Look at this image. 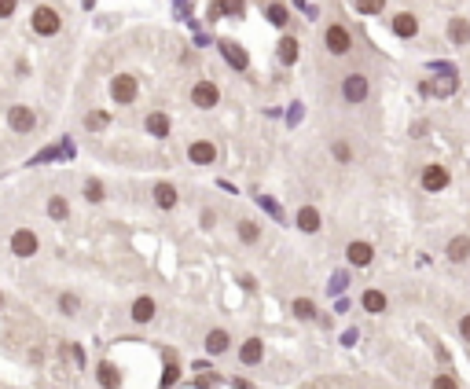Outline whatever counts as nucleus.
<instances>
[{
    "label": "nucleus",
    "mask_w": 470,
    "mask_h": 389,
    "mask_svg": "<svg viewBox=\"0 0 470 389\" xmlns=\"http://www.w3.org/2000/svg\"><path fill=\"white\" fill-rule=\"evenodd\" d=\"M367 95H371V81H367V74L353 70V74H346V77H342V100H346L349 107L367 103Z\"/></svg>",
    "instance_id": "1"
},
{
    "label": "nucleus",
    "mask_w": 470,
    "mask_h": 389,
    "mask_svg": "<svg viewBox=\"0 0 470 389\" xmlns=\"http://www.w3.org/2000/svg\"><path fill=\"white\" fill-rule=\"evenodd\" d=\"M30 29H34L37 37H56L59 29H63L59 11H56V8H48V4L34 8V15H30Z\"/></svg>",
    "instance_id": "2"
},
{
    "label": "nucleus",
    "mask_w": 470,
    "mask_h": 389,
    "mask_svg": "<svg viewBox=\"0 0 470 389\" xmlns=\"http://www.w3.org/2000/svg\"><path fill=\"white\" fill-rule=\"evenodd\" d=\"M323 48H327L331 55H349L353 52V34L342 22H331L327 29H323Z\"/></svg>",
    "instance_id": "3"
},
{
    "label": "nucleus",
    "mask_w": 470,
    "mask_h": 389,
    "mask_svg": "<svg viewBox=\"0 0 470 389\" xmlns=\"http://www.w3.org/2000/svg\"><path fill=\"white\" fill-rule=\"evenodd\" d=\"M419 92H423V95H452V92H459V74L452 70V67H441V77L423 81Z\"/></svg>",
    "instance_id": "4"
},
{
    "label": "nucleus",
    "mask_w": 470,
    "mask_h": 389,
    "mask_svg": "<svg viewBox=\"0 0 470 389\" xmlns=\"http://www.w3.org/2000/svg\"><path fill=\"white\" fill-rule=\"evenodd\" d=\"M217 48H221L224 62H228V67H235L239 74L250 67V55H247V48H242L239 41H232V37H221V41H217Z\"/></svg>",
    "instance_id": "5"
},
{
    "label": "nucleus",
    "mask_w": 470,
    "mask_h": 389,
    "mask_svg": "<svg viewBox=\"0 0 470 389\" xmlns=\"http://www.w3.org/2000/svg\"><path fill=\"white\" fill-rule=\"evenodd\" d=\"M8 125H11V133H34L37 114L26 103H15V107H8Z\"/></svg>",
    "instance_id": "6"
},
{
    "label": "nucleus",
    "mask_w": 470,
    "mask_h": 389,
    "mask_svg": "<svg viewBox=\"0 0 470 389\" xmlns=\"http://www.w3.org/2000/svg\"><path fill=\"white\" fill-rule=\"evenodd\" d=\"M390 29H393V37L412 41V37L419 34V15H415V11H397L393 19H390Z\"/></svg>",
    "instance_id": "7"
},
{
    "label": "nucleus",
    "mask_w": 470,
    "mask_h": 389,
    "mask_svg": "<svg viewBox=\"0 0 470 389\" xmlns=\"http://www.w3.org/2000/svg\"><path fill=\"white\" fill-rule=\"evenodd\" d=\"M136 92H140V85H136L133 74H118L115 81H110V95H115V103H133Z\"/></svg>",
    "instance_id": "8"
},
{
    "label": "nucleus",
    "mask_w": 470,
    "mask_h": 389,
    "mask_svg": "<svg viewBox=\"0 0 470 389\" xmlns=\"http://www.w3.org/2000/svg\"><path fill=\"white\" fill-rule=\"evenodd\" d=\"M191 103H195L199 110H209L221 103V88L214 85V81H199L195 88H191Z\"/></svg>",
    "instance_id": "9"
},
{
    "label": "nucleus",
    "mask_w": 470,
    "mask_h": 389,
    "mask_svg": "<svg viewBox=\"0 0 470 389\" xmlns=\"http://www.w3.org/2000/svg\"><path fill=\"white\" fill-rule=\"evenodd\" d=\"M448 184H452V176H448V169H445V166H437V161H433V166H426V169H423V187H426L430 194L445 191Z\"/></svg>",
    "instance_id": "10"
},
{
    "label": "nucleus",
    "mask_w": 470,
    "mask_h": 389,
    "mask_svg": "<svg viewBox=\"0 0 470 389\" xmlns=\"http://www.w3.org/2000/svg\"><path fill=\"white\" fill-rule=\"evenodd\" d=\"M346 257H349V265H353V268H367L371 261H375V246H371V242H360V239H356V242H349V246H346Z\"/></svg>",
    "instance_id": "11"
},
{
    "label": "nucleus",
    "mask_w": 470,
    "mask_h": 389,
    "mask_svg": "<svg viewBox=\"0 0 470 389\" xmlns=\"http://www.w3.org/2000/svg\"><path fill=\"white\" fill-rule=\"evenodd\" d=\"M11 253L15 257H34L37 253V235L30 232V228H19L11 235Z\"/></svg>",
    "instance_id": "12"
},
{
    "label": "nucleus",
    "mask_w": 470,
    "mask_h": 389,
    "mask_svg": "<svg viewBox=\"0 0 470 389\" xmlns=\"http://www.w3.org/2000/svg\"><path fill=\"white\" fill-rule=\"evenodd\" d=\"M188 158H191V166H214V161H217V147L209 140H195L188 147Z\"/></svg>",
    "instance_id": "13"
},
{
    "label": "nucleus",
    "mask_w": 470,
    "mask_h": 389,
    "mask_svg": "<svg viewBox=\"0 0 470 389\" xmlns=\"http://www.w3.org/2000/svg\"><path fill=\"white\" fill-rule=\"evenodd\" d=\"M445 34H448V41L456 44V48L470 44V19H463V15H452L448 26H445Z\"/></svg>",
    "instance_id": "14"
},
{
    "label": "nucleus",
    "mask_w": 470,
    "mask_h": 389,
    "mask_svg": "<svg viewBox=\"0 0 470 389\" xmlns=\"http://www.w3.org/2000/svg\"><path fill=\"white\" fill-rule=\"evenodd\" d=\"M239 19V15H247V0H217V4H209V19Z\"/></svg>",
    "instance_id": "15"
},
{
    "label": "nucleus",
    "mask_w": 470,
    "mask_h": 389,
    "mask_svg": "<svg viewBox=\"0 0 470 389\" xmlns=\"http://www.w3.org/2000/svg\"><path fill=\"white\" fill-rule=\"evenodd\" d=\"M239 360L247 364V367L261 364V360H265V342H261V338H247V342H242V349H239Z\"/></svg>",
    "instance_id": "16"
},
{
    "label": "nucleus",
    "mask_w": 470,
    "mask_h": 389,
    "mask_svg": "<svg viewBox=\"0 0 470 389\" xmlns=\"http://www.w3.org/2000/svg\"><path fill=\"white\" fill-rule=\"evenodd\" d=\"M143 128H148V136H155V140H166V136H169V128H173V121H169V114H162V110H155V114H148Z\"/></svg>",
    "instance_id": "17"
},
{
    "label": "nucleus",
    "mask_w": 470,
    "mask_h": 389,
    "mask_svg": "<svg viewBox=\"0 0 470 389\" xmlns=\"http://www.w3.org/2000/svg\"><path fill=\"white\" fill-rule=\"evenodd\" d=\"M445 253H448V261H452V265H463V261H470V239H466V235L448 239Z\"/></svg>",
    "instance_id": "18"
},
{
    "label": "nucleus",
    "mask_w": 470,
    "mask_h": 389,
    "mask_svg": "<svg viewBox=\"0 0 470 389\" xmlns=\"http://www.w3.org/2000/svg\"><path fill=\"white\" fill-rule=\"evenodd\" d=\"M298 55H301V44H298V37H283V41H280V48H275V59H280L283 67H294V62H298Z\"/></svg>",
    "instance_id": "19"
},
{
    "label": "nucleus",
    "mask_w": 470,
    "mask_h": 389,
    "mask_svg": "<svg viewBox=\"0 0 470 389\" xmlns=\"http://www.w3.org/2000/svg\"><path fill=\"white\" fill-rule=\"evenodd\" d=\"M320 224H323V217H320L316 206H301V209H298V228H301V232L313 235V232H320Z\"/></svg>",
    "instance_id": "20"
},
{
    "label": "nucleus",
    "mask_w": 470,
    "mask_h": 389,
    "mask_svg": "<svg viewBox=\"0 0 470 389\" xmlns=\"http://www.w3.org/2000/svg\"><path fill=\"white\" fill-rule=\"evenodd\" d=\"M228 345H232V338H228V331H209L206 334V352L209 356H221V352H228Z\"/></svg>",
    "instance_id": "21"
},
{
    "label": "nucleus",
    "mask_w": 470,
    "mask_h": 389,
    "mask_svg": "<svg viewBox=\"0 0 470 389\" xmlns=\"http://www.w3.org/2000/svg\"><path fill=\"white\" fill-rule=\"evenodd\" d=\"M151 194H155V206H158V209H173V206H176V187H173V184H166V180L155 184V191H151Z\"/></svg>",
    "instance_id": "22"
},
{
    "label": "nucleus",
    "mask_w": 470,
    "mask_h": 389,
    "mask_svg": "<svg viewBox=\"0 0 470 389\" xmlns=\"http://www.w3.org/2000/svg\"><path fill=\"white\" fill-rule=\"evenodd\" d=\"M129 316H133V323H151V319H155V301H151V298H136V301H133V312H129Z\"/></svg>",
    "instance_id": "23"
},
{
    "label": "nucleus",
    "mask_w": 470,
    "mask_h": 389,
    "mask_svg": "<svg viewBox=\"0 0 470 389\" xmlns=\"http://www.w3.org/2000/svg\"><path fill=\"white\" fill-rule=\"evenodd\" d=\"M96 375H100V385H103V389H118V385H122L118 367H115V364H107V360L100 364V371H96Z\"/></svg>",
    "instance_id": "24"
},
{
    "label": "nucleus",
    "mask_w": 470,
    "mask_h": 389,
    "mask_svg": "<svg viewBox=\"0 0 470 389\" xmlns=\"http://www.w3.org/2000/svg\"><path fill=\"white\" fill-rule=\"evenodd\" d=\"M360 305H364V309L367 312H386V294H382V290H364V298H360Z\"/></svg>",
    "instance_id": "25"
},
{
    "label": "nucleus",
    "mask_w": 470,
    "mask_h": 389,
    "mask_svg": "<svg viewBox=\"0 0 470 389\" xmlns=\"http://www.w3.org/2000/svg\"><path fill=\"white\" fill-rule=\"evenodd\" d=\"M265 15H268V22H272V26H280V29L290 22V11H287V4H280V0H275V4H268Z\"/></svg>",
    "instance_id": "26"
},
{
    "label": "nucleus",
    "mask_w": 470,
    "mask_h": 389,
    "mask_svg": "<svg viewBox=\"0 0 470 389\" xmlns=\"http://www.w3.org/2000/svg\"><path fill=\"white\" fill-rule=\"evenodd\" d=\"M239 239L247 242V246H254V242L261 239V228H257L254 220H239Z\"/></svg>",
    "instance_id": "27"
},
{
    "label": "nucleus",
    "mask_w": 470,
    "mask_h": 389,
    "mask_svg": "<svg viewBox=\"0 0 470 389\" xmlns=\"http://www.w3.org/2000/svg\"><path fill=\"white\" fill-rule=\"evenodd\" d=\"M353 8L360 15H382L386 11V0H353Z\"/></svg>",
    "instance_id": "28"
},
{
    "label": "nucleus",
    "mask_w": 470,
    "mask_h": 389,
    "mask_svg": "<svg viewBox=\"0 0 470 389\" xmlns=\"http://www.w3.org/2000/svg\"><path fill=\"white\" fill-rule=\"evenodd\" d=\"M48 213H52L56 220H67V217H70V206H67V199H63V194H56V199L48 202Z\"/></svg>",
    "instance_id": "29"
},
{
    "label": "nucleus",
    "mask_w": 470,
    "mask_h": 389,
    "mask_svg": "<svg viewBox=\"0 0 470 389\" xmlns=\"http://www.w3.org/2000/svg\"><path fill=\"white\" fill-rule=\"evenodd\" d=\"M331 154L342 161V166H349V161H353V147H349L346 140H334V143H331Z\"/></svg>",
    "instance_id": "30"
},
{
    "label": "nucleus",
    "mask_w": 470,
    "mask_h": 389,
    "mask_svg": "<svg viewBox=\"0 0 470 389\" xmlns=\"http://www.w3.org/2000/svg\"><path fill=\"white\" fill-rule=\"evenodd\" d=\"M294 316H298V319H313V316H316V305H313L309 298H298V301H294Z\"/></svg>",
    "instance_id": "31"
},
{
    "label": "nucleus",
    "mask_w": 470,
    "mask_h": 389,
    "mask_svg": "<svg viewBox=\"0 0 470 389\" xmlns=\"http://www.w3.org/2000/svg\"><path fill=\"white\" fill-rule=\"evenodd\" d=\"M257 206H261V209H265V213H268L272 220H283V209L275 206V202L268 199V194H257Z\"/></svg>",
    "instance_id": "32"
},
{
    "label": "nucleus",
    "mask_w": 470,
    "mask_h": 389,
    "mask_svg": "<svg viewBox=\"0 0 470 389\" xmlns=\"http://www.w3.org/2000/svg\"><path fill=\"white\" fill-rule=\"evenodd\" d=\"M85 202H103V184L100 180H85Z\"/></svg>",
    "instance_id": "33"
},
{
    "label": "nucleus",
    "mask_w": 470,
    "mask_h": 389,
    "mask_svg": "<svg viewBox=\"0 0 470 389\" xmlns=\"http://www.w3.org/2000/svg\"><path fill=\"white\" fill-rule=\"evenodd\" d=\"M59 309H63V312H67V316H77V309H81V301H77L74 294H63V298H59Z\"/></svg>",
    "instance_id": "34"
},
{
    "label": "nucleus",
    "mask_w": 470,
    "mask_h": 389,
    "mask_svg": "<svg viewBox=\"0 0 470 389\" xmlns=\"http://www.w3.org/2000/svg\"><path fill=\"white\" fill-rule=\"evenodd\" d=\"M346 286H349V272H334L331 275V294H342Z\"/></svg>",
    "instance_id": "35"
},
{
    "label": "nucleus",
    "mask_w": 470,
    "mask_h": 389,
    "mask_svg": "<svg viewBox=\"0 0 470 389\" xmlns=\"http://www.w3.org/2000/svg\"><path fill=\"white\" fill-rule=\"evenodd\" d=\"M48 158H59V147H44L41 154L30 158V166H41V161H48Z\"/></svg>",
    "instance_id": "36"
},
{
    "label": "nucleus",
    "mask_w": 470,
    "mask_h": 389,
    "mask_svg": "<svg viewBox=\"0 0 470 389\" xmlns=\"http://www.w3.org/2000/svg\"><path fill=\"white\" fill-rule=\"evenodd\" d=\"M433 389H459V382L452 378V375H437L433 378Z\"/></svg>",
    "instance_id": "37"
},
{
    "label": "nucleus",
    "mask_w": 470,
    "mask_h": 389,
    "mask_svg": "<svg viewBox=\"0 0 470 389\" xmlns=\"http://www.w3.org/2000/svg\"><path fill=\"white\" fill-rule=\"evenodd\" d=\"M15 8H19V0H0V19H11Z\"/></svg>",
    "instance_id": "38"
},
{
    "label": "nucleus",
    "mask_w": 470,
    "mask_h": 389,
    "mask_svg": "<svg viewBox=\"0 0 470 389\" xmlns=\"http://www.w3.org/2000/svg\"><path fill=\"white\" fill-rule=\"evenodd\" d=\"M85 125H89V128H103V125H107V114H100V110H96V114L85 118Z\"/></svg>",
    "instance_id": "39"
},
{
    "label": "nucleus",
    "mask_w": 470,
    "mask_h": 389,
    "mask_svg": "<svg viewBox=\"0 0 470 389\" xmlns=\"http://www.w3.org/2000/svg\"><path fill=\"white\" fill-rule=\"evenodd\" d=\"M176 375H181V371H176V364L169 360V364H166V375H162V385H173V378H176Z\"/></svg>",
    "instance_id": "40"
},
{
    "label": "nucleus",
    "mask_w": 470,
    "mask_h": 389,
    "mask_svg": "<svg viewBox=\"0 0 470 389\" xmlns=\"http://www.w3.org/2000/svg\"><path fill=\"white\" fill-rule=\"evenodd\" d=\"M287 121H290V125H298V121H301V103H294V107L287 110Z\"/></svg>",
    "instance_id": "41"
},
{
    "label": "nucleus",
    "mask_w": 470,
    "mask_h": 389,
    "mask_svg": "<svg viewBox=\"0 0 470 389\" xmlns=\"http://www.w3.org/2000/svg\"><path fill=\"white\" fill-rule=\"evenodd\" d=\"M195 385H199V389H217V385H221V382H217V378H214V375H202V378H199V382H195Z\"/></svg>",
    "instance_id": "42"
},
{
    "label": "nucleus",
    "mask_w": 470,
    "mask_h": 389,
    "mask_svg": "<svg viewBox=\"0 0 470 389\" xmlns=\"http://www.w3.org/2000/svg\"><path fill=\"white\" fill-rule=\"evenodd\" d=\"M459 334H463V342H470V312L459 319Z\"/></svg>",
    "instance_id": "43"
},
{
    "label": "nucleus",
    "mask_w": 470,
    "mask_h": 389,
    "mask_svg": "<svg viewBox=\"0 0 470 389\" xmlns=\"http://www.w3.org/2000/svg\"><path fill=\"white\" fill-rule=\"evenodd\" d=\"M0 309H4V294H0Z\"/></svg>",
    "instance_id": "44"
}]
</instances>
